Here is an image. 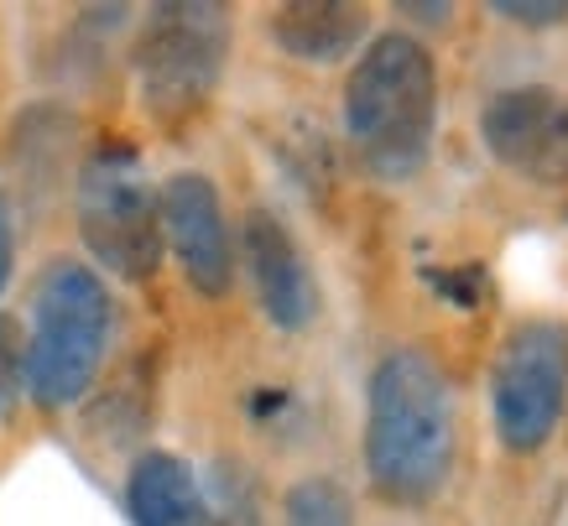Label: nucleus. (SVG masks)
Listing matches in <instances>:
<instances>
[{"label": "nucleus", "mask_w": 568, "mask_h": 526, "mask_svg": "<svg viewBox=\"0 0 568 526\" xmlns=\"http://www.w3.org/2000/svg\"><path fill=\"white\" fill-rule=\"evenodd\" d=\"M27 391V340L11 313H0V423H11Z\"/></svg>", "instance_id": "obj_14"}, {"label": "nucleus", "mask_w": 568, "mask_h": 526, "mask_svg": "<svg viewBox=\"0 0 568 526\" xmlns=\"http://www.w3.org/2000/svg\"><path fill=\"white\" fill-rule=\"evenodd\" d=\"M402 21H454V6H396Z\"/></svg>", "instance_id": "obj_17"}, {"label": "nucleus", "mask_w": 568, "mask_h": 526, "mask_svg": "<svg viewBox=\"0 0 568 526\" xmlns=\"http://www.w3.org/2000/svg\"><path fill=\"white\" fill-rule=\"evenodd\" d=\"M568 417V323L527 318L490 365V427L511 458L542 454Z\"/></svg>", "instance_id": "obj_6"}, {"label": "nucleus", "mask_w": 568, "mask_h": 526, "mask_svg": "<svg viewBox=\"0 0 568 526\" xmlns=\"http://www.w3.org/2000/svg\"><path fill=\"white\" fill-rule=\"evenodd\" d=\"M500 21H511L521 32H558L568 27V0H496L490 6Z\"/></svg>", "instance_id": "obj_15"}, {"label": "nucleus", "mask_w": 568, "mask_h": 526, "mask_svg": "<svg viewBox=\"0 0 568 526\" xmlns=\"http://www.w3.org/2000/svg\"><path fill=\"white\" fill-rule=\"evenodd\" d=\"M241 255H245V276L256 287V303L266 313L272 328L282 334H303L318 323V276H313L308 255L293 240V230L276 220L272 209H251L241 224Z\"/></svg>", "instance_id": "obj_9"}, {"label": "nucleus", "mask_w": 568, "mask_h": 526, "mask_svg": "<svg viewBox=\"0 0 568 526\" xmlns=\"http://www.w3.org/2000/svg\"><path fill=\"white\" fill-rule=\"evenodd\" d=\"M345 136L381 183H407L438 141V63L413 32L371 37L345 79Z\"/></svg>", "instance_id": "obj_2"}, {"label": "nucleus", "mask_w": 568, "mask_h": 526, "mask_svg": "<svg viewBox=\"0 0 568 526\" xmlns=\"http://www.w3.org/2000/svg\"><path fill=\"white\" fill-rule=\"evenodd\" d=\"M371 11L349 0H293L266 17V37L297 63H345L365 42Z\"/></svg>", "instance_id": "obj_10"}, {"label": "nucleus", "mask_w": 568, "mask_h": 526, "mask_svg": "<svg viewBox=\"0 0 568 526\" xmlns=\"http://www.w3.org/2000/svg\"><path fill=\"white\" fill-rule=\"evenodd\" d=\"M73 214H79V240L94 255V266L121 282H152L168 251L162 204L131 141L104 136L94 152H84L79 183H73Z\"/></svg>", "instance_id": "obj_5"}, {"label": "nucleus", "mask_w": 568, "mask_h": 526, "mask_svg": "<svg viewBox=\"0 0 568 526\" xmlns=\"http://www.w3.org/2000/svg\"><path fill=\"white\" fill-rule=\"evenodd\" d=\"M490 162L532 188H568V94L552 84H506L480 104Z\"/></svg>", "instance_id": "obj_7"}, {"label": "nucleus", "mask_w": 568, "mask_h": 526, "mask_svg": "<svg viewBox=\"0 0 568 526\" xmlns=\"http://www.w3.org/2000/svg\"><path fill=\"white\" fill-rule=\"evenodd\" d=\"M125 510L136 526H209L204 479L189 469V458L146 448L125 475Z\"/></svg>", "instance_id": "obj_11"}, {"label": "nucleus", "mask_w": 568, "mask_h": 526, "mask_svg": "<svg viewBox=\"0 0 568 526\" xmlns=\"http://www.w3.org/2000/svg\"><path fill=\"white\" fill-rule=\"evenodd\" d=\"M204 510H209V526H266L261 522L256 475L245 469L241 458H214L209 464Z\"/></svg>", "instance_id": "obj_12"}, {"label": "nucleus", "mask_w": 568, "mask_h": 526, "mask_svg": "<svg viewBox=\"0 0 568 526\" xmlns=\"http://www.w3.org/2000/svg\"><path fill=\"white\" fill-rule=\"evenodd\" d=\"M27 396L42 412L84 402L115 340V297L84 261H52L27 313Z\"/></svg>", "instance_id": "obj_3"}, {"label": "nucleus", "mask_w": 568, "mask_h": 526, "mask_svg": "<svg viewBox=\"0 0 568 526\" xmlns=\"http://www.w3.org/2000/svg\"><path fill=\"white\" fill-rule=\"evenodd\" d=\"M11 276H17V204L0 188V292L11 287Z\"/></svg>", "instance_id": "obj_16"}, {"label": "nucleus", "mask_w": 568, "mask_h": 526, "mask_svg": "<svg viewBox=\"0 0 568 526\" xmlns=\"http://www.w3.org/2000/svg\"><path fill=\"white\" fill-rule=\"evenodd\" d=\"M162 204V245L199 297H230L235 287V235L224 220L220 188L204 172H173L156 188Z\"/></svg>", "instance_id": "obj_8"}, {"label": "nucleus", "mask_w": 568, "mask_h": 526, "mask_svg": "<svg viewBox=\"0 0 568 526\" xmlns=\"http://www.w3.org/2000/svg\"><path fill=\"white\" fill-rule=\"evenodd\" d=\"M365 479L386 506H433L459 458V402L444 365L402 344L376 360L365 386Z\"/></svg>", "instance_id": "obj_1"}, {"label": "nucleus", "mask_w": 568, "mask_h": 526, "mask_svg": "<svg viewBox=\"0 0 568 526\" xmlns=\"http://www.w3.org/2000/svg\"><path fill=\"white\" fill-rule=\"evenodd\" d=\"M282 526H355V500L339 479L303 475L282 495Z\"/></svg>", "instance_id": "obj_13"}, {"label": "nucleus", "mask_w": 568, "mask_h": 526, "mask_svg": "<svg viewBox=\"0 0 568 526\" xmlns=\"http://www.w3.org/2000/svg\"><path fill=\"white\" fill-rule=\"evenodd\" d=\"M235 48V17L230 6L209 0H173L152 6L136 27L131 48V79L136 100L156 125H183L214 100Z\"/></svg>", "instance_id": "obj_4"}]
</instances>
